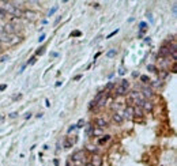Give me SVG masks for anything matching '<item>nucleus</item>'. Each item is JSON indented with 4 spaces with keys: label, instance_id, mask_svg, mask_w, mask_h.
<instances>
[{
    "label": "nucleus",
    "instance_id": "f257e3e1",
    "mask_svg": "<svg viewBox=\"0 0 177 166\" xmlns=\"http://www.w3.org/2000/svg\"><path fill=\"white\" fill-rule=\"evenodd\" d=\"M128 87H130V83L123 79V80H120V83L114 87V94H117V95H125L127 91H128Z\"/></svg>",
    "mask_w": 177,
    "mask_h": 166
},
{
    "label": "nucleus",
    "instance_id": "f03ea898",
    "mask_svg": "<svg viewBox=\"0 0 177 166\" xmlns=\"http://www.w3.org/2000/svg\"><path fill=\"white\" fill-rule=\"evenodd\" d=\"M130 101H132L136 106H142L143 97L140 95V93H138V91H131L130 93Z\"/></svg>",
    "mask_w": 177,
    "mask_h": 166
},
{
    "label": "nucleus",
    "instance_id": "7ed1b4c3",
    "mask_svg": "<svg viewBox=\"0 0 177 166\" xmlns=\"http://www.w3.org/2000/svg\"><path fill=\"white\" fill-rule=\"evenodd\" d=\"M3 29H4V33H7V34H15V31L18 30V26H14L7 22L6 25H3Z\"/></svg>",
    "mask_w": 177,
    "mask_h": 166
},
{
    "label": "nucleus",
    "instance_id": "20e7f679",
    "mask_svg": "<svg viewBox=\"0 0 177 166\" xmlns=\"http://www.w3.org/2000/svg\"><path fill=\"white\" fill-rule=\"evenodd\" d=\"M94 127H97V128H101V129H104V128H106L108 127V121L105 120L104 117H98L97 120H95V125Z\"/></svg>",
    "mask_w": 177,
    "mask_h": 166
},
{
    "label": "nucleus",
    "instance_id": "39448f33",
    "mask_svg": "<svg viewBox=\"0 0 177 166\" xmlns=\"http://www.w3.org/2000/svg\"><path fill=\"white\" fill-rule=\"evenodd\" d=\"M90 163H91L93 166H102V156L94 154L91 156V162H90Z\"/></svg>",
    "mask_w": 177,
    "mask_h": 166
},
{
    "label": "nucleus",
    "instance_id": "423d86ee",
    "mask_svg": "<svg viewBox=\"0 0 177 166\" xmlns=\"http://www.w3.org/2000/svg\"><path fill=\"white\" fill-rule=\"evenodd\" d=\"M22 41V37H19L16 34H10V41H8V45H16Z\"/></svg>",
    "mask_w": 177,
    "mask_h": 166
},
{
    "label": "nucleus",
    "instance_id": "0eeeda50",
    "mask_svg": "<svg viewBox=\"0 0 177 166\" xmlns=\"http://www.w3.org/2000/svg\"><path fill=\"white\" fill-rule=\"evenodd\" d=\"M170 55V46H166V45H164L162 48L159 49V53H158V56L159 57H166V56H169Z\"/></svg>",
    "mask_w": 177,
    "mask_h": 166
},
{
    "label": "nucleus",
    "instance_id": "6e6552de",
    "mask_svg": "<svg viewBox=\"0 0 177 166\" xmlns=\"http://www.w3.org/2000/svg\"><path fill=\"white\" fill-rule=\"evenodd\" d=\"M75 143V139H72L71 136H65V139L63 142V147L64 148H70V147H72Z\"/></svg>",
    "mask_w": 177,
    "mask_h": 166
},
{
    "label": "nucleus",
    "instance_id": "1a4fd4ad",
    "mask_svg": "<svg viewBox=\"0 0 177 166\" xmlns=\"http://www.w3.org/2000/svg\"><path fill=\"white\" fill-rule=\"evenodd\" d=\"M106 99H108V94L105 93V91H102V95L97 101V105H95V106H97V108H102L105 105V102H106Z\"/></svg>",
    "mask_w": 177,
    "mask_h": 166
},
{
    "label": "nucleus",
    "instance_id": "9d476101",
    "mask_svg": "<svg viewBox=\"0 0 177 166\" xmlns=\"http://www.w3.org/2000/svg\"><path fill=\"white\" fill-rule=\"evenodd\" d=\"M83 158H85V153H83V151H76V153H74L72 156H71V159H72V161H76V162L82 161Z\"/></svg>",
    "mask_w": 177,
    "mask_h": 166
},
{
    "label": "nucleus",
    "instance_id": "9b49d317",
    "mask_svg": "<svg viewBox=\"0 0 177 166\" xmlns=\"http://www.w3.org/2000/svg\"><path fill=\"white\" fill-rule=\"evenodd\" d=\"M142 109H145L146 112H151L153 110V103L149 101V99H143V102H142Z\"/></svg>",
    "mask_w": 177,
    "mask_h": 166
},
{
    "label": "nucleus",
    "instance_id": "f8f14e48",
    "mask_svg": "<svg viewBox=\"0 0 177 166\" xmlns=\"http://www.w3.org/2000/svg\"><path fill=\"white\" fill-rule=\"evenodd\" d=\"M142 94H143V99L145 98H151L153 97V90L150 89V87H143L142 89Z\"/></svg>",
    "mask_w": 177,
    "mask_h": 166
},
{
    "label": "nucleus",
    "instance_id": "ddd939ff",
    "mask_svg": "<svg viewBox=\"0 0 177 166\" xmlns=\"http://www.w3.org/2000/svg\"><path fill=\"white\" fill-rule=\"evenodd\" d=\"M112 117H113V121L117 123V124H121V123L124 121V118H123V116H121L120 112H114Z\"/></svg>",
    "mask_w": 177,
    "mask_h": 166
},
{
    "label": "nucleus",
    "instance_id": "4468645a",
    "mask_svg": "<svg viewBox=\"0 0 177 166\" xmlns=\"http://www.w3.org/2000/svg\"><path fill=\"white\" fill-rule=\"evenodd\" d=\"M132 115H133V108H127L121 116H123V118H131Z\"/></svg>",
    "mask_w": 177,
    "mask_h": 166
},
{
    "label": "nucleus",
    "instance_id": "2eb2a0df",
    "mask_svg": "<svg viewBox=\"0 0 177 166\" xmlns=\"http://www.w3.org/2000/svg\"><path fill=\"white\" fill-rule=\"evenodd\" d=\"M23 16L30 18V19H34V18L37 16V14H36V12H33V11H23Z\"/></svg>",
    "mask_w": 177,
    "mask_h": 166
},
{
    "label": "nucleus",
    "instance_id": "dca6fc26",
    "mask_svg": "<svg viewBox=\"0 0 177 166\" xmlns=\"http://www.w3.org/2000/svg\"><path fill=\"white\" fill-rule=\"evenodd\" d=\"M102 135V129L101 128H97V127H94V129H93V134L91 136H101Z\"/></svg>",
    "mask_w": 177,
    "mask_h": 166
},
{
    "label": "nucleus",
    "instance_id": "f3484780",
    "mask_svg": "<svg viewBox=\"0 0 177 166\" xmlns=\"http://www.w3.org/2000/svg\"><path fill=\"white\" fill-rule=\"evenodd\" d=\"M133 115H136L138 117L142 116V108L140 106H135L133 108Z\"/></svg>",
    "mask_w": 177,
    "mask_h": 166
},
{
    "label": "nucleus",
    "instance_id": "a211bd4d",
    "mask_svg": "<svg viewBox=\"0 0 177 166\" xmlns=\"http://www.w3.org/2000/svg\"><path fill=\"white\" fill-rule=\"evenodd\" d=\"M109 139H111V136H109V135H105L104 137H101V139L98 140V144H104V143H106Z\"/></svg>",
    "mask_w": 177,
    "mask_h": 166
},
{
    "label": "nucleus",
    "instance_id": "6ab92c4d",
    "mask_svg": "<svg viewBox=\"0 0 177 166\" xmlns=\"http://www.w3.org/2000/svg\"><path fill=\"white\" fill-rule=\"evenodd\" d=\"M93 129H94V125H91V124H89L87 127H86V132H87V135H89V136H91Z\"/></svg>",
    "mask_w": 177,
    "mask_h": 166
},
{
    "label": "nucleus",
    "instance_id": "aec40b11",
    "mask_svg": "<svg viewBox=\"0 0 177 166\" xmlns=\"http://www.w3.org/2000/svg\"><path fill=\"white\" fill-rule=\"evenodd\" d=\"M114 56H116V49H111L106 53V57H114Z\"/></svg>",
    "mask_w": 177,
    "mask_h": 166
},
{
    "label": "nucleus",
    "instance_id": "412c9836",
    "mask_svg": "<svg viewBox=\"0 0 177 166\" xmlns=\"http://www.w3.org/2000/svg\"><path fill=\"white\" fill-rule=\"evenodd\" d=\"M139 29H140V31L143 33L146 29H147V23H145V22H140V25H139Z\"/></svg>",
    "mask_w": 177,
    "mask_h": 166
},
{
    "label": "nucleus",
    "instance_id": "4be33fe9",
    "mask_svg": "<svg viewBox=\"0 0 177 166\" xmlns=\"http://www.w3.org/2000/svg\"><path fill=\"white\" fill-rule=\"evenodd\" d=\"M76 125V128H83L85 127V120L83 118H80V120L78 121V124H75Z\"/></svg>",
    "mask_w": 177,
    "mask_h": 166
},
{
    "label": "nucleus",
    "instance_id": "5701e85b",
    "mask_svg": "<svg viewBox=\"0 0 177 166\" xmlns=\"http://www.w3.org/2000/svg\"><path fill=\"white\" fill-rule=\"evenodd\" d=\"M80 36H82V33H80L79 30H75V31L71 33V37H80Z\"/></svg>",
    "mask_w": 177,
    "mask_h": 166
},
{
    "label": "nucleus",
    "instance_id": "b1692460",
    "mask_svg": "<svg viewBox=\"0 0 177 166\" xmlns=\"http://www.w3.org/2000/svg\"><path fill=\"white\" fill-rule=\"evenodd\" d=\"M117 33H119V29H116V30H114V31H112V33H111V34H109V36L106 37V38H111V37H113V36H116V34H117Z\"/></svg>",
    "mask_w": 177,
    "mask_h": 166
},
{
    "label": "nucleus",
    "instance_id": "393cba45",
    "mask_svg": "<svg viewBox=\"0 0 177 166\" xmlns=\"http://www.w3.org/2000/svg\"><path fill=\"white\" fill-rule=\"evenodd\" d=\"M140 80H142V82H147V80H149V76H146V75H142V76H140ZM149 82H150V80H149Z\"/></svg>",
    "mask_w": 177,
    "mask_h": 166
},
{
    "label": "nucleus",
    "instance_id": "a878e982",
    "mask_svg": "<svg viewBox=\"0 0 177 166\" xmlns=\"http://www.w3.org/2000/svg\"><path fill=\"white\" fill-rule=\"evenodd\" d=\"M124 74H125V68L120 67V69H119V75H124Z\"/></svg>",
    "mask_w": 177,
    "mask_h": 166
},
{
    "label": "nucleus",
    "instance_id": "bb28decb",
    "mask_svg": "<svg viewBox=\"0 0 177 166\" xmlns=\"http://www.w3.org/2000/svg\"><path fill=\"white\" fill-rule=\"evenodd\" d=\"M56 10H57V6H55V7H53V8H52V10L49 11V16H50V15H53V14H55V11H56Z\"/></svg>",
    "mask_w": 177,
    "mask_h": 166
},
{
    "label": "nucleus",
    "instance_id": "cd10ccee",
    "mask_svg": "<svg viewBox=\"0 0 177 166\" xmlns=\"http://www.w3.org/2000/svg\"><path fill=\"white\" fill-rule=\"evenodd\" d=\"M7 15V12L3 10V8H0V16H6Z\"/></svg>",
    "mask_w": 177,
    "mask_h": 166
},
{
    "label": "nucleus",
    "instance_id": "c85d7f7f",
    "mask_svg": "<svg viewBox=\"0 0 177 166\" xmlns=\"http://www.w3.org/2000/svg\"><path fill=\"white\" fill-rule=\"evenodd\" d=\"M75 129H76V125L74 124L72 127H70V128H68V134H70V132H72V131H75Z\"/></svg>",
    "mask_w": 177,
    "mask_h": 166
},
{
    "label": "nucleus",
    "instance_id": "c756f323",
    "mask_svg": "<svg viewBox=\"0 0 177 166\" xmlns=\"http://www.w3.org/2000/svg\"><path fill=\"white\" fill-rule=\"evenodd\" d=\"M7 89V84H0V91H4Z\"/></svg>",
    "mask_w": 177,
    "mask_h": 166
},
{
    "label": "nucleus",
    "instance_id": "7c9ffc66",
    "mask_svg": "<svg viewBox=\"0 0 177 166\" xmlns=\"http://www.w3.org/2000/svg\"><path fill=\"white\" fill-rule=\"evenodd\" d=\"M147 69H150V71H153V72H155V67H154V65H149Z\"/></svg>",
    "mask_w": 177,
    "mask_h": 166
},
{
    "label": "nucleus",
    "instance_id": "2f4dec72",
    "mask_svg": "<svg viewBox=\"0 0 177 166\" xmlns=\"http://www.w3.org/2000/svg\"><path fill=\"white\" fill-rule=\"evenodd\" d=\"M42 53H44V48H40V50H37L36 55H42Z\"/></svg>",
    "mask_w": 177,
    "mask_h": 166
},
{
    "label": "nucleus",
    "instance_id": "473e14b6",
    "mask_svg": "<svg viewBox=\"0 0 177 166\" xmlns=\"http://www.w3.org/2000/svg\"><path fill=\"white\" fill-rule=\"evenodd\" d=\"M44 40H45V34H42V36L40 37V38H38V42H42Z\"/></svg>",
    "mask_w": 177,
    "mask_h": 166
},
{
    "label": "nucleus",
    "instance_id": "72a5a7b5",
    "mask_svg": "<svg viewBox=\"0 0 177 166\" xmlns=\"http://www.w3.org/2000/svg\"><path fill=\"white\" fill-rule=\"evenodd\" d=\"M87 150H89V151H95V147H93V146H87Z\"/></svg>",
    "mask_w": 177,
    "mask_h": 166
},
{
    "label": "nucleus",
    "instance_id": "f704fd0d",
    "mask_svg": "<svg viewBox=\"0 0 177 166\" xmlns=\"http://www.w3.org/2000/svg\"><path fill=\"white\" fill-rule=\"evenodd\" d=\"M8 60V56H3V57H0V61H6Z\"/></svg>",
    "mask_w": 177,
    "mask_h": 166
},
{
    "label": "nucleus",
    "instance_id": "c9c22d12",
    "mask_svg": "<svg viewBox=\"0 0 177 166\" xmlns=\"http://www.w3.org/2000/svg\"><path fill=\"white\" fill-rule=\"evenodd\" d=\"M4 33V29H3V25H0V34H3Z\"/></svg>",
    "mask_w": 177,
    "mask_h": 166
},
{
    "label": "nucleus",
    "instance_id": "e433bc0d",
    "mask_svg": "<svg viewBox=\"0 0 177 166\" xmlns=\"http://www.w3.org/2000/svg\"><path fill=\"white\" fill-rule=\"evenodd\" d=\"M80 78H82V75H76V76H75V80H79Z\"/></svg>",
    "mask_w": 177,
    "mask_h": 166
},
{
    "label": "nucleus",
    "instance_id": "4c0bfd02",
    "mask_svg": "<svg viewBox=\"0 0 177 166\" xmlns=\"http://www.w3.org/2000/svg\"><path fill=\"white\" fill-rule=\"evenodd\" d=\"M10 117H11V118H14V117H16V113H11V115H10Z\"/></svg>",
    "mask_w": 177,
    "mask_h": 166
},
{
    "label": "nucleus",
    "instance_id": "58836bf2",
    "mask_svg": "<svg viewBox=\"0 0 177 166\" xmlns=\"http://www.w3.org/2000/svg\"><path fill=\"white\" fill-rule=\"evenodd\" d=\"M86 166H93V165L90 163V162H87V163H86Z\"/></svg>",
    "mask_w": 177,
    "mask_h": 166
},
{
    "label": "nucleus",
    "instance_id": "ea45409f",
    "mask_svg": "<svg viewBox=\"0 0 177 166\" xmlns=\"http://www.w3.org/2000/svg\"><path fill=\"white\" fill-rule=\"evenodd\" d=\"M0 52H2V44H0Z\"/></svg>",
    "mask_w": 177,
    "mask_h": 166
}]
</instances>
